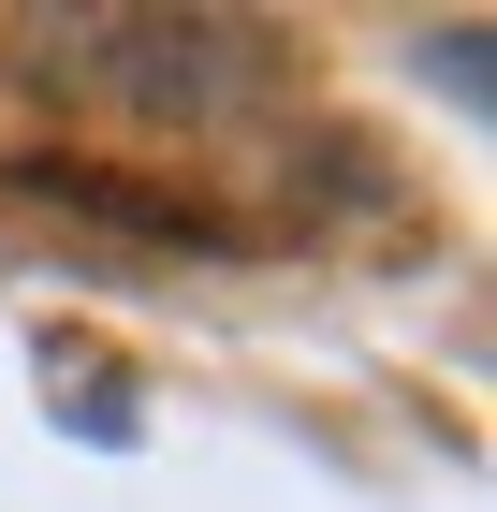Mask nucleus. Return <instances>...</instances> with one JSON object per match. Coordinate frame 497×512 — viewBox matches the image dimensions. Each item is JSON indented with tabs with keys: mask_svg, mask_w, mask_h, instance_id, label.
I'll use <instances>...</instances> for the list:
<instances>
[{
	"mask_svg": "<svg viewBox=\"0 0 497 512\" xmlns=\"http://www.w3.org/2000/svg\"><path fill=\"white\" fill-rule=\"evenodd\" d=\"M44 59L103 88L117 118H249L278 88V44L249 15H191V0H132V15H74L44 30Z\"/></svg>",
	"mask_w": 497,
	"mask_h": 512,
	"instance_id": "nucleus-1",
	"label": "nucleus"
}]
</instances>
